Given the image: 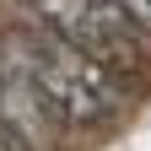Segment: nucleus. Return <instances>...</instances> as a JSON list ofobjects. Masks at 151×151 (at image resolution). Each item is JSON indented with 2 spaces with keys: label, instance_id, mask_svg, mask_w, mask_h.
Wrapping results in <instances>:
<instances>
[{
  "label": "nucleus",
  "instance_id": "f257e3e1",
  "mask_svg": "<svg viewBox=\"0 0 151 151\" xmlns=\"http://www.w3.org/2000/svg\"><path fill=\"white\" fill-rule=\"evenodd\" d=\"M6 43L16 49V60L27 65V76L38 81V92L49 97V108H54L60 124H70V129L108 124L113 113L124 108V81H119V70H108L103 60L70 49L65 38L32 27V32H11Z\"/></svg>",
  "mask_w": 151,
  "mask_h": 151
},
{
  "label": "nucleus",
  "instance_id": "f03ea898",
  "mask_svg": "<svg viewBox=\"0 0 151 151\" xmlns=\"http://www.w3.org/2000/svg\"><path fill=\"white\" fill-rule=\"evenodd\" d=\"M32 11V22L65 38L70 49L92 54V60H103L108 70H129L135 65V27H129V16L119 6H108V0H22Z\"/></svg>",
  "mask_w": 151,
  "mask_h": 151
},
{
  "label": "nucleus",
  "instance_id": "7ed1b4c3",
  "mask_svg": "<svg viewBox=\"0 0 151 151\" xmlns=\"http://www.w3.org/2000/svg\"><path fill=\"white\" fill-rule=\"evenodd\" d=\"M0 124H11L32 151H49L60 135V119H54L49 97L38 92V81L27 76V65L16 60L11 43H0Z\"/></svg>",
  "mask_w": 151,
  "mask_h": 151
},
{
  "label": "nucleus",
  "instance_id": "20e7f679",
  "mask_svg": "<svg viewBox=\"0 0 151 151\" xmlns=\"http://www.w3.org/2000/svg\"><path fill=\"white\" fill-rule=\"evenodd\" d=\"M108 6H119L129 22H140V27H151V0H108Z\"/></svg>",
  "mask_w": 151,
  "mask_h": 151
},
{
  "label": "nucleus",
  "instance_id": "39448f33",
  "mask_svg": "<svg viewBox=\"0 0 151 151\" xmlns=\"http://www.w3.org/2000/svg\"><path fill=\"white\" fill-rule=\"evenodd\" d=\"M0 151H32V146H27L22 135H16L11 124H0Z\"/></svg>",
  "mask_w": 151,
  "mask_h": 151
}]
</instances>
